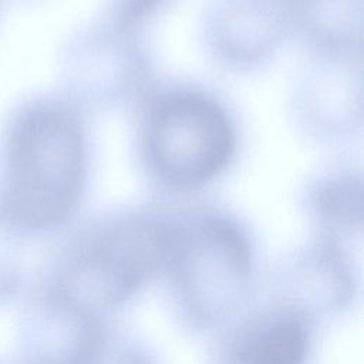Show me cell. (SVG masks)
Returning a JSON list of instances; mask_svg holds the SVG:
<instances>
[{
	"mask_svg": "<svg viewBox=\"0 0 364 364\" xmlns=\"http://www.w3.org/2000/svg\"><path fill=\"white\" fill-rule=\"evenodd\" d=\"M85 178V145L78 118L54 102L21 108L10 121L0 161V218L38 230L63 222Z\"/></svg>",
	"mask_w": 364,
	"mask_h": 364,
	"instance_id": "obj_1",
	"label": "cell"
},
{
	"mask_svg": "<svg viewBox=\"0 0 364 364\" xmlns=\"http://www.w3.org/2000/svg\"><path fill=\"white\" fill-rule=\"evenodd\" d=\"M233 151V132L210 100L181 94L164 101L152 115L148 152L169 185L189 188L218 175Z\"/></svg>",
	"mask_w": 364,
	"mask_h": 364,
	"instance_id": "obj_2",
	"label": "cell"
},
{
	"mask_svg": "<svg viewBox=\"0 0 364 364\" xmlns=\"http://www.w3.org/2000/svg\"><path fill=\"white\" fill-rule=\"evenodd\" d=\"M306 331L293 318L269 324L243 348V364H301L306 354Z\"/></svg>",
	"mask_w": 364,
	"mask_h": 364,
	"instance_id": "obj_3",
	"label": "cell"
},
{
	"mask_svg": "<svg viewBox=\"0 0 364 364\" xmlns=\"http://www.w3.org/2000/svg\"><path fill=\"white\" fill-rule=\"evenodd\" d=\"M361 200V189L355 186L350 181L336 183L326 191L324 202L328 212L334 215H351L353 213V203Z\"/></svg>",
	"mask_w": 364,
	"mask_h": 364,
	"instance_id": "obj_4",
	"label": "cell"
},
{
	"mask_svg": "<svg viewBox=\"0 0 364 364\" xmlns=\"http://www.w3.org/2000/svg\"><path fill=\"white\" fill-rule=\"evenodd\" d=\"M161 0H124L121 18L125 24H131L142 18L151 9L156 6Z\"/></svg>",
	"mask_w": 364,
	"mask_h": 364,
	"instance_id": "obj_5",
	"label": "cell"
}]
</instances>
